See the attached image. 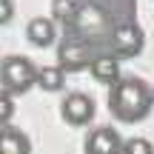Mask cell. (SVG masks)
Here are the masks:
<instances>
[{
	"label": "cell",
	"mask_w": 154,
	"mask_h": 154,
	"mask_svg": "<svg viewBox=\"0 0 154 154\" xmlns=\"http://www.w3.org/2000/svg\"><path fill=\"white\" fill-rule=\"evenodd\" d=\"M154 91L140 77H120L109 88V111L117 123H140L149 117Z\"/></svg>",
	"instance_id": "obj_1"
},
{
	"label": "cell",
	"mask_w": 154,
	"mask_h": 154,
	"mask_svg": "<svg viewBox=\"0 0 154 154\" xmlns=\"http://www.w3.org/2000/svg\"><path fill=\"white\" fill-rule=\"evenodd\" d=\"M32 86H37V69L32 66V60L20 54H9L0 60V91L17 97V94H26Z\"/></svg>",
	"instance_id": "obj_2"
},
{
	"label": "cell",
	"mask_w": 154,
	"mask_h": 154,
	"mask_svg": "<svg viewBox=\"0 0 154 154\" xmlns=\"http://www.w3.org/2000/svg\"><path fill=\"white\" fill-rule=\"evenodd\" d=\"M143 46H146V34H143V29L137 26V23H131V20H123V23H117V29H114V34H111V54L117 57V60H131V57H137L140 51H143Z\"/></svg>",
	"instance_id": "obj_3"
},
{
	"label": "cell",
	"mask_w": 154,
	"mask_h": 154,
	"mask_svg": "<svg viewBox=\"0 0 154 154\" xmlns=\"http://www.w3.org/2000/svg\"><path fill=\"white\" fill-rule=\"evenodd\" d=\"M94 100L83 91H72L69 97H63L60 103V117L69 123V126H86V123L94 120Z\"/></svg>",
	"instance_id": "obj_4"
},
{
	"label": "cell",
	"mask_w": 154,
	"mask_h": 154,
	"mask_svg": "<svg viewBox=\"0 0 154 154\" xmlns=\"http://www.w3.org/2000/svg\"><path fill=\"white\" fill-rule=\"evenodd\" d=\"M91 60H94V51L91 49H86L83 43H77V40H63L60 43V49H57V66L63 69V72H83V69H88L91 66Z\"/></svg>",
	"instance_id": "obj_5"
},
{
	"label": "cell",
	"mask_w": 154,
	"mask_h": 154,
	"mask_svg": "<svg viewBox=\"0 0 154 154\" xmlns=\"http://www.w3.org/2000/svg\"><path fill=\"white\" fill-rule=\"evenodd\" d=\"M83 146H86V154H120L123 151V137L117 134V128L100 126V128L88 131Z\"/></svg>",
	"instance_id": "obj_6"
},
{
	"label": "cell",
	"mask_w": 154,
	"mask_h": 154,
	"mask_svg": "<svg viewBox=\"0 0 154 154\" xmlns=\"http://www.w3.org/2000/svg\"><path fill=\"white\" fill-rule=\"evenodd\" d=\"M26 37L32 46H37V49H46V46H51L57 40V29H54V20H49V17H32L26 26Z\"/></svg>",
	"instance_id": "obj_7"
},
{
	"label": "cell",
	"mask_w": 154,
	"mask_h": 154,
	"mask_svg": "<svg viewBox=\"0 0 154 154\" xmlns=\"http://www.w3.org/2000/svg\"><path fill=\"white\" fill-rule=\"evenodd\" d=\"M0 154H32V140L14 126L0 128Z\"/></svg>",
	"instance_id": "obj_8"
},
{
	"label": "cell",
	"mask_w": 154,
	"mask_h": 154,
	"mask_svg": "<svg viewBox=\"0 0 154 154\" xmlns=\"http://www.w3.org/2000/svg\"><path fill=\"white\" fill-rule=\"evenodd\" d=\"M88 72L97 83H103V86H114L117 80H120V63H117L114 54H100L91 60V66H88Z\"/></svg>",
	"instance_id": "obj_9"
},
{
	"label": "cell",
	"mask_w": 154,
	"mask_h": 154,
	"mask_svg": "<svg viewBox=\"0 0 154 154\" xmlns=\"http://www.w3.org/2000/svg\"><path fill=\"white\" fill-rule=\"evenodd\" d=\"M37 86L43 91H60L66 86V72L60 66H43L37 69Z\"/></svg>",
	"instance_id": "obj_10"
},
{
	"label": "cell",
	"mask_w": 154,
	"mask_h": 154,
	"mask_svg": "<svg viewBox=\"0 0 154 154\" xmlns=\"http://www.w3.org/2000/svg\"><path fill=\"white\" fill-rule=\"evenodd\" d=\"M77 11V0H51V17L66 26Z\"/></svg>",
	"instance_id": "obj_11"
},
{
	"label": "cell",
	"mask_w": 154,
	"mask_h": 154,
	"mask_svg": "<svg viewBox=\"0 0 154 154\" xmlns=\"http://www.w3.org/2000/svg\"><path fill=\"white\" fill-rule=\"evenodd\" d=\"M120 154H154V146L146 137H131V140H123Z\"/></svg>",
	"instance_id": "obj_12"
},
{
	"label": "cell",
	"mask_w": 154,
	"mask_h": 154,
	"mask_svg": "<svg viewBox=\"0 0 154 154\" xmlns=\"http://www.w3.org/2000/svg\"><path fill=\"white\" fill-rule=\"evenodd\" d=\"M11 117H14V100H11L6 91H0V128L9 126Z\"/></svg>",
	"instance_id": "obj_13"
},
{
	"label": "cell",
	"mask_w": 154,
	"mask_h": 154,
	"mask_svg": "<svg viewBox=\"0 0 154 154\" xmlns=\"http://www.w3.org/2000/svg\"><path fill=\"white\" fill-rule=\"evenodd\" d=\"M11 17H14V3L11 0H0V26L11 23Z\"/></svg>",
	"instance_id": "obj_14"
}]
</instances>
